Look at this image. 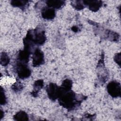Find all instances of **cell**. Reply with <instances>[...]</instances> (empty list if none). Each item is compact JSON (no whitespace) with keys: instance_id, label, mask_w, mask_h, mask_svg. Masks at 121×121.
Listing matches in <instances>:
<instances>
[{"instance_id":"obj_1","label":"cell","mask_w":121,"mask_h":121,"mask_svg":"<svg viewBox=\"0 0 121 121\" xmlns=\"http://www.w3.org/2000/svg\"><path fill=\"white\" fill-rule=\"evenodd\" d=\"M76 95L72 91H64L59 97V103L64 107L72 109L76 105Z\"/></svg>"},{"instance_id":"obj_2","label":"cell","mask_w":121,"mask_h":121,"mask_svg":"<svg viewBox=\"0 0 121 121\" xmlns=\"http://www.w3.org/2000/svg\"><path fill=\"white\" fill-rule=\"evenodd\" d=\"M46 91L49 98L52 100L59 98L63 92L61 87L54 83H50L47 86Z\"/></svg>"},{"instance_id":"obj_3","label":"cell","mask_w":121,"mask_h":121,"mask_svg":"<svg viewBox=\"0 0 121 121\" xmlns=\"http://www.w3.org/2000/svg\"><path fill=\"white\" fill-rule=\"evenodd\" d=\"M16 69L20 78H27L31 75V70L26 64L17 62Z\"/></svg>"},{"instance_id":"obj_4","label":"cell","mask_w":121,"mask_h":121,"mask_svg":"<svg viewBox=\"0 0 121 121\" xmlns=\"http://www.w3.org/2000/svg\"><path fill=\"white\" fill-rule=\"evenodd\" d=\"M108 93L113 97H117L121 95L120 84L116 81H111L107 86Z\"/></svg>"},{"instance_id":"obj_5","label":"cell","mask_w":121,"mask_h":121,"mask_svg":"<svg viewBox=\"0 0 121 121\" xmlns=\"http://www.w3.org/2000/svg\"><path fill=\"white\" fill-rule=\"evenodd\" d=\"M44 63V56L39 49L35 50L33 57V65L34 67L39 66Z\"/></svg>"},{"instance_id":"obj_6","label":"cell","mask_w":121,"mask_h":121,"mask_svg":"<svg viewBox=\"0 0 121 121\" xmlns=\"http://www.w3.org/2000/svg\"><path fill=\"white\" fill-rule=\"evenodd\" d=\"M83 1L85 5L88 6L89 9L94 12H96L98 10L102 5V2L101 1L86 0Z\"/></svg>"},{"instance_id":"obj_7","label":"cell","mask_w":121,"mask_h":121,"mask_svg":"<svg viewBox=\"0 0 121 121\" xmlns=\"http://www.w3.org/2000/svg\"><path fill=\"white\" fill-rule=\"evenodd\" d=\"M41 14L43 18L47 20H50L53 19L55 17V12L54 9L48 7L43 9Z\"/></svg>"},{"instance_id":"obj_8","label":"cell","mask_w":121,"mask_h":121,"mask_svg":"<svg viewBox=\"0 0 121 121\" xmlns=\"http://www.w3.org/2000/svg\"><path fill=\"white\" fill-rule=\"evenodd\" d=\"M65 4V1L63 0H47L46 4L48 7L52 8L53 9H59L61 8Z\"/></svg>"},{"instance_id":"obj_9","label":"cell","mask_w":121,"mask_h":121,"mask_svg":"<svg viewBox=\"0 0 121 121\" xmlns=\"http://www.w3.org/2000/svg\"><path fill=\"white\" fill-rule=\"evenodd\" d=\"M28 117L27 113L23 111L18 112L14 116V120L17 121H27L28 120Z\"/></svg>"},{"instance_id":"obj_10","label":"cell","mask_w":121,"mask_h":121,"mask_svg":"<svg viewBox=\"0 0 121 121\" xmlns=\"http://www.w3.org/2000/svg\"><path fill=\"white\" fill-rule=\"evenodd\" d=\"M72 86L71 80L69 79H65L62 82V85L60 86L63 91H68L70 90Z\"/></svg>"},{"instance_id":"obj_11","label":"cell","mask_w":121,"mask_h":121,"mask_svg":"<svg viewBox=\"0 0 121 121\" xmlns=\"http://www.w3.org/2000/svg\"><path fill=\"white\" fill-rule=\"evenodd\" d=\"M43 81L41 79L36 81L34 85V90L33 92V95L35 96V95L37 94V92L43 87Z\"/></svg>"},{"instance_id":"obj_12","label":"cell","mask_w":121,"mask_h":121,"mask_svg":"<svg viewBox=\"0 0 121 121\" xmlns=\"http://www.w3.org/2000/svg\"><path fill=\"white\" fill-rule=\"evenodd\" d=\"M28 1L25 0H12L11 1V5L15 7L24 8L27 3Z\"/></svg>"},{"instance_id":"obj_13","label":"cell","mask_w":121,"mask_h":121,"mask_svg":"<svg viewBox=\"0 0 121 121\" xmlns=\"http://www.w3.org/2000/svg\"><path fill=\"white\" fill-rule=\"evenodd\" d=\"M9 62V58L6 53L1 52L0 54V64L5 66L7 65Z\"/></svg>"},{"instance_id":"obj_14","label":"cell","mask_w":121,"mask_h":121,"mask_svg":"<svg viewBox=\"0 0 121 121\" xmlns=\"http://www.w3.org/2000/svg\"><path fill=\"white\" fill-rule=\"evenodd\" d=\"M71 5L74 8L78 10H81L85 7V5L83 3V1L79 0L72 1L71 2Z\"/></svg>"},{"instance_id":"obj_15","label":"cell","mask_w":121,"mask_h":121,"mask_svg":"<svg viewBox=\"0 0 121 121\" xmlns=\"http://www.w3.org/2000/svg\"><path fill=\"white\" fill-rule=\"evenodd\" d=\"M2 88L1 87V96H0V104H5L6 103V97L5 96L4 91L2 90Z\"/></svg>"},{"instance_id":"obj_16","label":"cell","mask_w":121,"mask_h":121,"mask_svg":"<svg viewBox=\"0 0 121 121\" xmlns=\"http://www.w3.org/2000/svg\"><path fill=\"white\" fill-rule=\"evenodd\" d=\"M114 60L119 65H120V63H121V54H120V53H118L114 56Z\"/></svg>"}]
</instances>
